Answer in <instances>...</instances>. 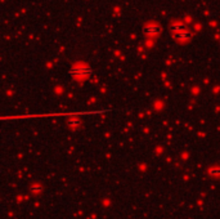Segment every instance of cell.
I'll return each mask as SVG.
<instances>
[{"label": "cell", "instance_id": "obj_1", "mask_svg": "<svg viewBox=\"0 0 220 219\" xmlns=\"http://www.w3.org/2000/svg\"><path fill=\"white\" fill-rule=\"evenodd\" d=\"M70 74L72 76H76V77H86L92 74V68H90L88 64H75L71 70H70Z\"/></svg>", "mask_w": 220, "mask_h": 219}, {"label": "cell", "instance_id": "obj_2", "mask_svg": "<svg viewBox=\"0 0 220 219\" xmlns=\"http://www.w3.org/2000/svg\"><path fill=\"white\" fill-rule=\"evenodd\" d=\"M143 32L145 35H158V34L161 32V27L156 23H148L144 26Z\"/></svg>", "mask_w": 220, "mask_h": 219}, {"label": "cell", "instance_id": "obj_3", "mask_svg": "<svg viewBox=\"0 0 220 219\" xmlns=\"http://www.w3.org/2000/svg\"><path fill=\"white\" fill-rule=\"evenodd\" d=\"M174 37L176 39V40L184 43V41H188V40H191L192 39V32L188 31V30H184V31L179 32V34H175Z\"/></svg>", "mask_w": 220, "mask_h": 219}, {"label": "cell", "instance_id": "obj_4", "mask_svg": "<svg viewBox=\"0 0 220 219\" xmlns=\"http://www.w3.org/2000/svg\"><path fill=\"white\" fill-rule=\"evenodd\" d=\"M170 30H171V32L175 35V34H179V32H182L187 28H185V25L183 22H174L170 26Z\"/></svg>", "mask_w": 220, "mask_h": 219}, {"label": "cell", "instance_id": "obj_5", "mask_svg": "<svg viewBox=\"0 0 220 219\" xmlns=\"http://www.w3.org/2000/svg\"><path fill=\"white\" fill-rule=\"evenodd\" d=\"M68 125L70 126H79V125H81V120L76 119V117H72V119L68 120Z\"/></svg>", "mask_w": 220, "mask_h": 219}]
</instances>
